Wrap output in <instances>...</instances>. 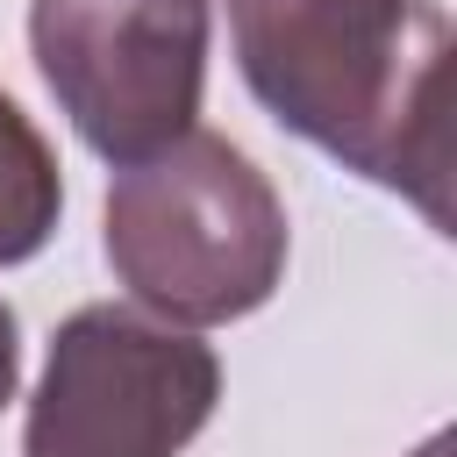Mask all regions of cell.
Listing matches in <instances>:
<instances>
[{
	"mask_svg": "<svg viewBox=\"0 0 457 457\" xmlns=\"http://www.w3.org/2000/svg\"><path fill=\"white\" fill-rule=\"evenodd\" d=\"M228 43L278 129L450 228L443 0H228Z\"/></svg>",
	"mask_w": 457,
	"mask_h": 457,
	"instance_id": "1",
	"label": "cell"
},
{
	"mask_svg": "<svg viewBox=\"0 0 457 457\" xmlns=\"http://www.w3.org/2000/svg\"><path fill=\"white\" fill-rule=\"evenodd\" d=\"M286 200L228 136L186 129L107 186V264L136 307L179 328L257 314L286 278Z\"/></svg>",
	"mask_w": 457,
	"mask_h": 457,
	"instance_id": "2",
	"label": "cell"
},
{
	"mask_svg": "<svg viewBox=\"0 0 457 457\" xmlns=\"http://www.w3.org/2000/svg\"><path fill=\"white\" fill-rule=\"evenodd\" d=\"M221 400V364L179 321L93 300L43 357L21 457H179Z\"/></svg>",
	"mask_w": 457,
	"mask_h": 457,
	"instance_id": "3",
	"label": "cell"
},
{
	"mask_svg": "<svg viewBox=\"0 0 457 457\" xmlns=\"http://www.w3.org/2000/svg\"><path fill=\"white\" fill-rule=\"evenodd\" d=\"M214 0H29V50L86 150L136 164L200 121Z\"/></svg>",
	"mask_w": 457,
	"mask_h": 457,
	"instance_id": "4",
	"label": "cell"
},
{
	"mask_svg": "<svg viewBox=\"0 0 457 457\" xmlns=\"http://www.w3.org/2000/svg\"><path fill=\"white\" fill-rule=\"evenodd\" d=\"M64 214V171L43 129L0 93V264H29Z\"/></svg>",
	"mask_w": 457,
	"mask_h": 457,
	"instance_id": "5",
	"label": "cell"
},
{
	"mask_svg": "<svg viewBox=\"0 0 457 457\" xmlns=\"http://www.w3.org/2000/svg\"><path fill=\"white\" fill-rule=\"evenodd\" d=\"M14 378H21V328H14V307L0 300V407L14 400Z\"/></svg>",
	"mask_w": 457,
	"mask_h": 457,
	"instance_id": "6",
	"label": "cell"
},
{
	"mask_svg": "<svg viewBox=\"0 0 457 457\" xmlns=\"http://www.w3.org/2000/svg\"><path fill=\"white\" fill-rule=\"evenodd\" d=\"M414 457H450V443H443V436H428V443H421Z\"/></svg>",
	"mask_w": 457,
	"mask_h": 457,
	"instance_id": "7",
	"label": "cell"
}]
</instances>
